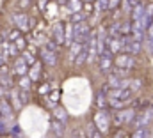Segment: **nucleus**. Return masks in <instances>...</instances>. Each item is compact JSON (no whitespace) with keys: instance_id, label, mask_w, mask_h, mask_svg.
I'll list each match as a JSON object with an SVG mask.
<instances>
[{"instance_id":"1","label":"nucleus","mask_w":153,"mask_h":138,"mask_svg":"<svg viewBox=\"0 0 153 138\" xmlns=\"http://www.w3.org/2000/svg\"><path fill=\"white\" fill-rule=\"evenodd\" d=\"M89 35H91V30H89V25L87 23H76L75 29H73V43H78L82 46L87 44L89 41Z\"/></svg>"},{"instance_id":"2","label":"nucleus","mask_w":153,"mask_h":138,"mask_svg":"<svg viewBox=\"0 0 153 138\" xmlns=\"http://www.w3.org/2000/svg\"><path fill=\"white\" fill-rule=\"evenodd\" d=\"M94 124H96V129H98L102 135H105V133L109 131L111 117L107 115V112H105V110H98V112H96V115H94Z\"/></svg>"},{"instance_id":"3","label":"nucleus","mask_w":153,"mask_h":138,"mask_svg":"<svg viewBox=\"0 0 153 138\" xmlns=\"http://www.w3.org/2000/svg\"><path fill=\"white\" fill-rule=\"evenodd\" d=\"M114 64H116V68H121V69H126V71H128L130 68L135 66V57L130 55V53H119V55L116 57Z\"/></svg>"},{"instance_id":"4","label":"nucleus","mask_w":153,"mask_h":138,"mask_svg":"<svg viewBox=\"0 0 153 138\" xmlns=\"http://www.w3.org/2000/svg\"><path fill=\"white\" fill-rule=\"evenodd\" d=\"M134 92H130L128 89H111L107 92V99H114V101H123L126 103L130 98H132Z\"/></svg>"},{"instance_id":"5","label":"nucleus","mask_w":153,"mask_h":138,"mask_svg":"<svg viewBox=\"0 0 153 138\" xmlns=\"http://www.w3.org/2000/svg\"><path fill=\"white\" fill-rule=\"evenodd\" d=\"M134 119V110H117L114 117H112V122L116 126H121L123 122H130Z\"/></svg>"},{"instance_id":"6","label":"nucleus","mask_w":153,"mask_h":138,"mask_svg":"<svg viewBox=\"0 0 153 138\" xmlns=\"http://www.w3.org/2000/svg\"><path fill=\"white\" fill-rule=\"evenodd\" d=\"M53 43L57 44V46H61V44H64V23L62 21H57L55 25H53Z\"/></svg>"},{"instance_id":"7","label":"nucleus","mask_w":153,"mask_h":138,"mask_svg":"<svg viewBox=\"0 0 153 138\" xmlns=\"http://www.w3.org/2000/svg\"><path fill=\"white\" fill-rule=\"evenodd\" d=\"M100 69L103 73H107L109 69H112V53L109 50H103L100 53Z\"/></svg>"},{"instance_id":"8","label":"nucleus","mask_w":153,"mask_h":138,"mask_svg":"<svg viewBox=\"0 0 153 138\" xmlns=\"http://www.w3.org/2000/svg\"><path fill=\"white\" fill-rule=\"evenodd\" d=\"M125 50L130 55H137L143 50V43L137 41V39H125Z\"/></svg>"},{"instance_id":"9","label":"nucleus","mask_w":153,"mask_h":138,"mask_svg":"<svg viewBox=\"0 0 153 138\" xmlns=\"http://www.w3.org/2000/svg\"><path fill=\"white\" fill-rule=\"evenodd\" d=\"M152 119H153V108H148L146 112H143V113L137 117L135 126H137V128H146V126L152 122Z\"/></svg>"},{"instance_id":"10","label":"nucleus","mask_w":153,"mask_h":138,"mask_svg":"<svg viewBox=\"0 0 153 138\" xmlns=\"http://www.w3.org/2000/svg\"><path fill=\"white\" fill-rule=\"evenodd\" d=\"M0 85L4 87H13V78H11V71L7 66H0Z\"/></svg>"},{"instance_id":"11","label":"nucleus","mask_w":153,"mask_h":138,"mask_svg":"<svg viewBox=\"0 0 153 138\" xmlns=\"http://www.w3.org/2000/svg\"><path fill=\"white\" fill-rule=\"evenodd\" d=\"M41 60H43L46 66L53 68V66L57 64V55H55V51H48L46 48H43V50H41Z\"/></svg>"},{"instance_id":"12","label":"nucleus","mask_w":153,"mask_h":138,"mask_svg":"<svg viewBox=\"0 0 153 138\" xmlns=\"http://www.w3.org/2000/svg\"><path fill=\"white\" fill-rule=\"evenodd\" d=\"M13 20H14V23H16V27H18V30H23V32H27L29 30V18L25 16V14H14L13 16Z\"/></svg>"},{"instance_id":"13","label":"nucleus","mask_w":153,"mask_h":138,"mask_svg":"<svg viewBox=\"0 0 153 138\" xmlns=\"http://www.w3.org/2000/svg\"><path fill=\"white\" fill-rule=\"evenodd\" d=\"M27 73H29V66L23 62V59H22V57H18V59L14 60V74L27 76Z\"/></svg>"},{"instance_id":"14","label":"nucleus","mask_w":153,"mask_h":138,"mask_svg":"<svg viewBox=\"0 0 153 138\" xmlns=\"http://www.w3.org/2000/svg\"><path fill=\"white\" fill-rule=\"evenodd\" d=\"M132 34H134V39L141 41L144 35V23L143 21H132Z\"/></svg>"},{"instance_id":"15","label":"nucleus","mask_w":153,"mask_h":138,"mask_svg":"<svg viewBox=\"0 0 153 138\" xmlns=\"http://www.w3.org/2000/svg\"><path fill=\"white\" fill-rule=\"evenodd\" d=\"M143 20H144V5L135 4L132 9V21H143Z\"/></svg>"},{"instance_id":"16","label":"nucleus","mask_w":153,"mask_h":138,"mask_svg":"<svg viewBox=\"0 0 153 138\" xmlns=\"http://www.w3.org/2000/svg\"><path fill=\"white\" fill-rule=\"evenodd\" d=\"M27 76L30 78V81H38L39 78H41V64L36 62L34 66H30L29 73H27Z\"/></svg>"},{"instance_id":"17","label":"nucleus","mask_w":153,"mask_h":138,"mask_svg":"<svg viewBox=\"0 0 153 138\" xmlns=\"http://www.w3.org/2000/svg\"><path fill=\"white\" fill-rule=\"evenodd\" d=\"M13 115V106L7 99H0V117H11Z\"/></svg>"},{"instance_id":"18","label":"nucleus","mask_w":153,"mask_h":138,"mask_svg":"<svg viewBox=\"0 0 153 138\" xmlns=\"http://www.w3.org/2000/svg\"><path fill=\"white\" fill-rule=\"evenodd\" d=\"M52 129H53V135H57V138H62L64 137V124L52 119Z\"/></svg>"},{"instance_id":"19","label":"nucleus","mask_w":153,"mask_h":138,"mask_svg":"<svg viewBox=\"0 0 153 138\" xmlns=\"http://www.w3.org/2000/svg\"><path fill=\"white\" fill-rule=\"evenodd\" d=\"M53 119L64 124V122H66V119H68L66 110H64V108H53Z\"/></svg>"},{"instance_id":"20","label":"nucleus","mask_w":153,"mask_h":138,"mask_svg":"<svg viewBox=\"0 0 153 138\" xmlns=\"http://www.w3.org/2000/svg\"><path fill=\"white\" fill-rule=\"evenodd\" d=\"M22 59H23V62H25L29 68L36 64V59H34V55H32L30 51H27V50H25V51H22Z\"/></svg>"},{"instance_id":"21","label":"nucleus","mask_w":153,"mask_h":138,"mask_svg":"<svg viewBox=\"0 0 153 138\" xmlns=\"http://www.w3.org/2000/svg\"><path fill=\"white\" fill-rule=\"evenodd\" d=\"M80 7H82V2L80 0H70L68 2V11L73 12V14L75 12H80Z\"/></svg>"},{"instance_id":"22","label":"nucleus","mask_w":153,"mask_h":138,"mask_svg":"<svg viewBox=\"0 0 153 138\" xmlns=\"http://www.w3.org/2000/svg\"><path fill=\"white\" fill-rule=\"evenodd\" d=\"M85 60H87V48L84 46V48H82V51H80V53L76 55V59H75V64H76V66H82V64H84Z\"/></svg>"},{"instance_id":"23","label":"nucleus","mask_w":153,"mask_h":138,"mask_svg":"<svg viewBox=\"0 0 153 138\" xmlns=\"http://www.w3.org/2000/svg\"><path fill=\"white\" fill-rule=\"evenodd\" d=\"M18 83H20L22 90H29V89H30V85H32V81H30V78H29V76H20Z\"/></svg>"},{"instance_id":"24","label":"nucleus","mask_w":153,"mask_h":138,"mask_svg":"<svg viewBox=\"0 0 153 138\" xmlns=\"http://www.w3.org/2000/svg\"><path fill=\"white\" fill-rule=\"evenodd\" d=\"M71 41H73V27L64 25V43H71Z\"/></svg>"},{"instance_id":"25","label":"nucleus","mask_w":153,"mask_h":138,"mask_svg":"<svg viewBox=\"0 0 153 138\" xmlns=\"http://www.w3.org/2000/svg\"><path fill=\"white\" fill-rule=\"evenodd\" d=\"M130 32H132V23L130 21H125V23L119 25V34L121 35H128Z\"/></svg>"},{"instance_id":"26","label":"nucleus","mask_w":153,"mask_h":138,"mask_svg":"<svg viewBox=\"0 0 153 138\" xmlns=\"http://www.w3.org/2000/svg\"><path fill=\"white\" fill-rule=\"evenodd\" d=\"M11 101H13V104H14V108L16 110H20L23 104H22V101H20V96H18V90H13L11 92Z\"/></svg>"},{"instance_id":"27","label":"nucleus","mask_w":153,"mask_h":138,"mask_svg":"<svg viewBox=\"0 0 153 138\" xmlns=\"http://www.w3.org/2000/svg\"><path fill=\"white\" fill-rule=\"evenodd\" d=\"M13 44L16 46V50H18V51H25V50H27V41H25L23 37H18Z\"/></svg>"},{"instance_id":"28","label":"nucleus","mask_w":153,"mask_h":138,"mask_svg":"<svg viewBox=\"0 0 153 138\" xmlns=\"http://www.w3.org/2000/svg\"><path fill=\"white\" fill-rule=\"evenodd\" d=\"M141 87H143V81H141V80H130L128 90H130V92H137V90H139Z\"/></svg>"},{"instance_id":"29","label":"nucleus","mask_w":153,"mask_h":138,"mask_svg":"<svg viewBox=\"0 0 153 138\" xmlns=\"http://www.w3.org/2000/svg\"><path fill=\"white\" fill-rule=\"evenodd\" d=\"M112 74H114L116 78H119V80H125L126 74H128V71L126 69H121V68H114L112 69Z\"/></svg>"},{"instance_id":"30","label":"nucleus","mask_w":153,"mask_h":138,"mask_svg":"<svg viewBox=\"0 0 153 138\" xmlns=\"http://www.w3.org/2000/svg\"><path fill=\"white\" fill-rule=\"evenodd\" d=\"M87 137L89 138H103V135L94 128V126H89V131H87Z\"/></svg>"},{"instance_id":"31","label":"nucleus","mask_w":153,"mask_h":138,"mask_svg":"<svg viewBox=\"0 0 153 138\" xmlns=\"http://www.w3.org/2000/svg\"><path fill=\"white\" fill-rule=\"evenodd\" d=\"M94 7H96V11H105V9H109V0H96Z\"/></svg>"},{"instance_id":"32","label":"nucleus","mask_w":153,"mask_h":138,"mask_svg":"<svg viewBox=\"0 0 153 138\" xmlns=\"http://www.w3.org/2000/svg\"><path fill=\"white\" fill-rule=\"evenodd\" d=\"M109 106L111 108H114V110H123L126 103H123V101H114V99H109Z\"/></svg>"},{"instance_id":"33","label":"nucleus","mask_w":153,"mask_h":138,"mask_svg":"<svg viewBox=\"0 0 153 138\" xmlns=\"http://www.w3.org/2000/svg\"><path fill=\"white\" fill-rule=\"evenodd\" d=\"M18 96H20V101H22V104L29 103V90H18Z\"/></svg>"},{"instance_id":"34","label":"nucleus","mask_w":153,"mask_h":138,"mask_svg":"<svg viewBox=\"0 0 153 138\" xmlns=\"http://www.w3.org/2000/svg\"><path fill=\"white\" fill-rule=\"evenodd\" d=\"M84 18H85V16H84L82 12H75V14L71 16V21L76 25V23H82V21H84Z\"/></svg>"},{"instance_id":"35","label":"nucleus","mask_w":153,"mask_h":138,"mask_svg":"<svg viewBox=\"0 0 153 138\" xmlns=\"http://www.w3.org/2000/svg\"><path fill=\"white\" fill-rule=\"evenodd\" d=\"M132 138H146V128H137V131L134 133Z\"/></svg>"},{"instance_id":"36","label":"nucleus","mask_w":153,"mask_h":138,"mask_svg":"<svg viewBox=\"0 0 153 138\" xmlns=\"http://www.w3.org/2000/svg\"><path fill=\"white\" fill-rule=\"evenodd\" d=\"M82 48H84L82 44H78V43H73V44H71V55H78V53L82 51Z\"/></svg>"},{"instance_id":"37","label":"nucleus","mask_w":153,"mask_h":138,"mask_svg":"<svg viewBox=\"0 0 153 138\" xmlns=\"http://www.w3.org/2000/svg\"><path fill=\"white\" fill-rule=\"evenodd\" d=\"M18 37H22V34H20V30H18V29H16V30H11V32H9V39H11L13 43H14V41H16Z\"/></svg>"},{"instance_id":"38","label":"nucleus","mask_w":153,"mask_h":138,"mask_svg":"<svg viewBox=\"0 0 153 138\" xmlns=\"http://www.w3.org/2000/svg\"><path fill=\"white\" fill-rule=\"evenodd\" d=\"M57 99H59V92H57V90H53V92L50 94V106H53V104L57 103Z\"/></svg>"},{"instance_id":"39","label":"nucleus","mask_w":153,"mask_h":138,"mask_svg":"<svg viewBox=\"0 0 153 138\" xmlns=\"http://www.w3.org/2000/svg\"><path fill=\"white\" fill-rule=\"evenodd\" d=\"M48 92H50V85L48 83H43L39 87V94H48Z\"/></svg>"},{"instance_id":"40","label":"nucleus","mask_w":153,"mask_h":138,"mask_svg":"<svg viewBox=\"0 0 153 138\" xmlns=\"http://www.w3.org/2000/svg\"><path fill=\"white\" fill-rule=\"evenodd\" d=\"M146 50L150 55H153V39H146Z\"/></svg>"},{"instance_id":"41","label":"nucleus","mask_w":153,"mask_h":138,"mask_svg":"<svg viewBox=\"0 0 153 138\" xmlns=\"http://www.w3.org/2000/svg\"><path fill=\"white\" fill-rule=\"evenodd\" d=\"M148 39H153V23L148 27Z\"/></svg>"},{"instance_id":"42","label":"nucleus","mask_w":153,"mask_h":138,"mask_svg":"<svg viewBox=\"0 0 153 138\" xmlns=\"http://www.w3.org/2000/svg\"><path fill=\"white\" fill-rule=\"evenodd\" d=\"M39 9H41V11L46 9V0H39Z\"/></svg>"},{"instance_id":"43","label":"nucleus","mask_w":153,"mask_h":138,"mask_svg":"<svg viewBox=\"0 0 153 138\" xmlns=\"http://www.w3.org/2000/svg\"><path fill=\"white\" fill-rule=\"evenodd\" d=\"M119 2H121V0H109V7H116Z\"/></svg>"},{"instance_id":"44","label":"nucleus","mask_w":153,"mask_h":138,"mask_svg":"<svg viewBox=\"0 0 153 138\" xmlns=\"http://www.w3.org/2000/svg\"><path fill=\"white\" fill-rule=\"evenodd\" d=\"M123 9H125V11H130V9H132L130 2H123Z\"/></svg>"},{"instance_id":"45","label":"nucleus","mask_w":153,"mask_h":138,"mask_svg":"<svg viewBox=\"0 0 153 138\" xmlns=\"http://www.w3.org/2000/svg\"><path fill=\"white\" fill-rule=\"evenodd\" d=\"M78 138H85V137H78Z\"/></svg>"},{"instance_id":"46","label":"nucleus","mask_w":153,"mask_h":138,"mask_svg":"<svg viewBox=\"0 0 153 138\" xmlns=\"http://www.w3.org/2000/svg\"><path fill=\"white\" fill-rule=\"evenodd\" d=\"M85 2H91V0H85Z\"/></svg>"},{"instance_id":"47","label":"nucleus","mask_w":153,"mask_h":138,"mask_svg":"<svg viewBox=\"0 0 153 138\" xmlns=\"http://www.w3.org/2000/svg\"><path fill=\"white\" fill-rule=\"evenodd\" d=\"M0 66H2V62H0Z\"/></svg>"},{"instance_id":"48","label":"nucleus","mask_w":153,"mask_h":138,"mask_svg":"<svg viewBox=\"0 0 153 138\" xmlns=\"http://www.w3.org/2000/svg\"><path fill=\"white\" fill-rule=\"evenodd\" d=\"M73 138H76V137H73Z\"/></svg>"}]
</instances>
